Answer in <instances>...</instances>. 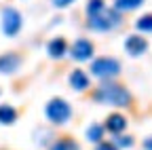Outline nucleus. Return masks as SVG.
Segmentation results:
<instances>
[{
    "mask_svg": "<svg viewBox=\"0 0 152 150\" xmlns=\"http://www.w3.org/2000/svg\"><path fill=\"white\" fill-rule=\"evenodd\" d=\"M93 100L97 102V104H104V106H129L131 104V93L118 85V83H114V80H104L97 89L93 91Z\"/></svg>",
    "mask_w": 152,
    "mask_h": 150,
    "instance_id": "obj_1",
    "label": "nucleus"
},
{
    "mask_svg": "<svg viewBox=\"0 0 152 150\" xmlns=\"http://www.w3.org/2000/svg\"><path fill=\"white\" fill-rule=\"evenodd\" d=\"M87 26L95 32H110L121 26V13L114 9H102L97 15H91Z\"/></svg>",
    "mask_w": 152,
    "mask_h": 150,
    "instance_id": "obj_2",
    "label": "nucleus"
},
{
    "mask_svg": "<svg viewBox=\"0 0 152 150\" xmlns=\"http://www.w3.org/2000/svg\"><path fill=\"white\" fill-rule=\"evenodd\" d=\"M91 74L102 80H112L121 74V64L114 57H97L91 64Z\"/></svg>",
    "mask_w": 152,
    "mask_h": 150,
    "instance_id": "obj_3",
    "label": "nucleus"
},
{
    "mask_svg": "<svg viewBox=\"0 0 152 150\" xmlns=\"http://www.w3.org/2000/svg\"><path fill=\"white\" fill-rule=\"evenodd\" d=\"M45 112H47V119H49L53 125H64V123L72 116V108H70V104H68L64 97H53V100L47 104Z\"/></svg>",
    "mask_w": 152,
    "mask_h": 150,
    "instance_id": "obj_4",
    "label": "nucleus"
},
{
    "mask_svg": "<svg viewBox=\"0 0 152 150\" xmlns=\"http://www.w3.org/2000/svg\"><path fill=\"white\" fill-rule=\"evenodd\" d=\"M21 26H23V17L17 9H13V7L2 9V32L7 36H17Z\"/></svg>",
    "mask_w": 152,
    "mask_h": 150,
    "instance_id": "obj_5",
    "label": "nucleus"
},
{
    "mask_svg": "<svg viewBox=\"0 0 152 150\" xmlns=\"http://www.w3.org/2000/svg\"><path fill=\"white\" fill-rule=\"evenodd\" d=\"M70 53H72V57L76 61H89L93 57V53H95V47L91 40L87 38H78L72 47H70Z\"/></svg>",
    "mask_w": 152,
    "mask_h": 150,
    "instance_id": "obj_6",
    "label": "nucleus"
},
{
    "mask_svg": "<svg viewBox=\"0 0 152 150\" xmlns=\"http://www.w3.org/2000/svg\"><path fill=\"white\" fill-rule=\"evenodd\" d=\"M125 51L131 55V57H140V55H144L148 51V40L144 36H140V34H131L125 40Z\"/></svg>",
    "mask_w": 152,
    "mask_h": 150,
    "instance_id": "obj_7",
    "label": "nucleus"
},
{
    "mask_svg": "<svg viewBox=\"0 0 152 150\" xmlns=\"http://www.w3.org/2000/svg\"><path fill=\"white\" fill-rule=\"evenodd\" d=\"M21 66V57L17 53H4L0 55V74H13Z\"/></svg>",
    "mask_w": 152,
    "mask_h": 150,
    "instance_id": "obj_8",
    "label": "nucleus"
},
{
    "mask_svg": "<svg viewBox=\"0 0 152 150\" xmlns=\"http://www.w3.org/2000/svg\"><path fill=\"white\" fill-rule=\"evenodd\" d=\"M104 129H108L110 133L118 135V133H123V131L127 129V119L123 114H118V112H112V114H108V119H106Z\"/></svg>",
    "mask_w": 152,
    "mask_h": 150,
    "instance_id": "obj_9",
    "label": "nucleus"
},
{
    "mask_svg": "<svg viewBox=\"0 0 152 150\" xmlns=\"http://www.w3.org/2000/svg\"><path fill=\"white\" fill-rule=\"evenodd\" d=\"M66 51H68V42H66V38H61V36L49 40V45H47V53H49V57H53V59H61L66 55Z\"/></svg>",
    "mask_w": 152,
    "mask_h": 150,
    "instance_id": "obj_10",
    "label": "nucleus"
},
{
    "mask_svg": "<svg viewBox=\"0 0 152 150\" xmlns=\"http://www.w3.org/2000/svg\"><path fill=\"white\" fill-rule=\"evenodd\" d=\"M70 85L76 91H87L89 89V76H87V72L85 70H74L70 74Z\"/></svg>",
    "mask_w": 152,
    "mask_h": 150,
    "instance_id": "obj_11",
    "label": "nucleus"
},
{
    "mask_svg": "<svg viewBox=\"0 0 152 150\" xmlns=\"http://www.w3.org/2000/svg\"><path fill=\"white\" fill-rule=\"evenodd\" d=\"M17 121V110L9 104L0 106V125H13Z\"/></svg>",
    "mask_w": 152,
    "mask_h": 150,
    "instance_id": "obj_12",
    "label": "nucleus"
},
{
    "mask_svg": "<svg viewBox=\"0 0 152 150\" xmlns=\"http://www.w3.org/2000/svg\"><path fill=\"white\" fill-rule=\"evenodd\" d=\"M142 4H144V0H114V11L127 13V11H135Z\"/></svg>",
    "mask_w": 152,
    "mask_h": 150,
    "instance_id": "obj_13",
    "label": "nucleus"
},
{
    "mask_svg": "<svg viewBox=\"0 0 152 150\" xmlns=\"http://www.w3.org/2000/svg\"><path fill=\"white\" fill-rule=\"evenodd\" d=\"M49 150H80V146L76 144L72 138H59Z\"/></svg>",
    "mask_w": 152,
    "mask_h": 150,
    "instance_id": "obj_14",
    "label": "nucleus"
},
{
    "mask_svg": "<svg viewBox=\"0 0 152 150\" xmlns=\"http://www.w3.org/2000/svg\"><path fill=\"white\" fill-rule=\"evenodd\" d=\"M87 140L93 142V144H99L104 140V127L102 125H91L87 129Z\"/></svg>",
    "mask_w": 152,
    "mask_h": 150,
    "instance_id": "obj_15",
    "label": "nucleus"
},
{
    "mask_svg": "<svg viewBox=\"0 0 152 150\" xmlns=\"http://www.w3.org/2000/svg\"><path fill=\"white\" fill-rule=\"evenodd\" d=\"M135 28L140 32H152V13L142 15L140 19H135Z\"/></svg>",
    "mask_w": 152,
    "mask_h": 150,
    "instance_id": "obj_16",
    "label": "nucleus"
},
{
    "mask_svg": "<svg viewBox=\"0 0 152 150\" xmlns=\"http://www.w3.org/2000/svg\"><path fill=\"white\" fill-rule=\"evenodd\" d=\"M102 9H106L104 0H89V2H87V17H91V15H97Z\"/></svg>",
    "mask_w": 152,
    "mask_h": 150,
    "instance_id": "obj_17",
    "label": "nucleus"
},
{
    "mask_svg": "<svg viewBox=\"0 0 152 150\" xmlns=\"http://www.w3.org/2000/svg\"><path fill=\"white\" fill-rule=\"evenodd\" d=\"M114 146L116 148H131L133 146V138H129V135H121V138H116V142H114Z\"/></svg>",
    "mask_w": 152,
    "mask_h": 150,
    "instance_id": "obj_18",
    "label": "nucleus"
},
{
    "mask_svg": "<svg viewBox=\"0 0 152 150\" xmlns=\"http://www.w3.org/2000/svg\"><path fill=\"white\" fill-rule=\"evenodd\" d=\"M74 2V0H53V7H57V9H66V7H70Z\"/></svg>",
    "mask_w": 152,
    "mask_h": 150,
    "instance_id": "obj_19",
    "label": "nucleus"
},
{
    "mask_svg": "<svg viewBox=\"0 0 152 150\" xmlns=\"http://www.w3.org/2000/svg\"><path fill=\"white\" fill-rule=\"evenodd\" d=\"M95 150H118L114 144H110V142H99V146L95 148Z\"/></svg>",
    "mask_w": 152,
    "mask_h": 150,
    "instance_id": "obj_20",
    "label": "nucleus"
},
{
    "mask_svg": "<svg viewBox=\"0 0 152 150\" xmlns=\"http://www.w3.org/2000/svg\"><path fill=\"white\" fill-rule=\"evenodd\" d=\"M144 150H152V135L144 140Z\"/></svg>",
    "mask_w": 152,
    "mask_h": 150,
    "instance_id": "obj_21",
    "label": "nucleus"
}]
</instances>
